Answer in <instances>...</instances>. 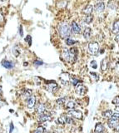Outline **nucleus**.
Segmentation results:
<instances>
[{"instance_id": "f257e3e1", "label": "nucleus", "mask_w": 119, "mask_h": 133, "mask_svg": "<svg viewBox=\"0 0 119 133\" xmlns=\"http://www.w3.org/2000/svg\"><path fill=\"white\" fill-rule=\"evenodd\" d=\"M58 33L62 38H67L71 35V28L67 23H61L58 25Z\"/></svg>"}, {"instance_id": "f03ea898", "label": "nucleus", "mask_w": 119, "mask_h": 133, "mask_svg": "<svg viewBox=\"0 0 119 133\" xmlns=\"http://www.w3.org/2000/svg\"><path fill=\"white\" fill-rule=\"evenodd\" d=\"M118 120H119V115L118 113H115L114 115L112 114V116L108 119V126L110 128L115 129L118 127Z\"/></svg>"}, {"instance_id": "7ed1b4c3", "label": "nucleus", "mask_w": 119, "mask_h": 133, "mask_svg": "<svg viewBox=\"0 0 119 133\" xmlns=\"http://www.w3.org/2000/svg\"><path fill=\"white\" fill-rule=\"evenodd\" d=\"M88 52L93 55H96L98 53L99 50V45L97 42H91L88 43Z\"/></svg>"}, {"instance_id": "20e7f679", "label": "nucleus", "mask_w": 119, "mask_h": 133, "mask_svg": "<svg viewBox=\"0 0 119 133\" xmlns=\"http://www.w3.org/2000/svg\"><path fill=\"white\" fill-rule=\"evenodd\" d=\"M78 57V49L76 47H73L69 50V62L73 63L76 62Z\"/></svg>"}, {"instance_id": "39448f33", "label": "nucleus", "mask_w": 119, "mask_h": 133, "mask_svg": "<svg viewBox=\"0 0 119 133\" xmlns=\"http://www.w3.org/2000/svg\"><path fill=\"white\" fill-rule=\"evenodd\" d=\"M88 92L87 87L85 86H83L82 84H78L76 85V88H75V92L79 96H83L85 95Z\"/></svg>"}, {"instance_id": "423d86ee", "label": "nucleus", "mask_w": 119, "mask_h": 133, "mask_svg": "<svg viewBox=\"0 0 119 133\" xmlns=\"http://www.w3.org/2000/svg\"><path fill=\"white\" fill-rule=\"evenodd\" d=\"M68 116H70L72 118H75V119H82V113L81 111L79 110H72L69 111L67 112Z\"/></svg>"}, {"instance_id": "0eeeda50", "label": "nucleus", "mask_w": 119, "mask_h": 133, "mask_svg": "<svg viewBox=\"0 0 119 133\" xmlns=\"http://www.w3.org/2000/svg\"><path fill=\"white\" fill-rule=\"evenodd\" d=\"M37 120H38V122H47V121L51 120V116H50L49 113L43 112L42 114H39V116L38 117Z\"/></svg>"}, {"instance_id": "6e6552de", "label": "nucleus", "mask_w": 119, "mask_h": 133, "mask_svg": "<svg viewBox=\"0 0 119 133\" xmlns=\"http://www.w3.org/2000/svg\"><path fill=\"white\" fill-rule=\"evenodd\" d=\"M70 74L67 73V72H62L60 75V80L64 85H67V84L70 81Z\"/></svg>"}, {"instance_id": "1a4fd4ad", "label": "nucleus", "mask_w": 119, "mask_h": 133, "mask_svg": "<svg viewBox=\"0 0 119 133\" xmlns=\"http://www.w3.org/2000/svg\"><path fill=\"white\" fill-rule=\"evenodd\" d=\"M94 9L95 11L97 12V13H103V12L104 11V9H105V4H104L103 2H98L96 4H95L94 6Z\"/></svg>"}, {"instance_id": "9d476101", "label": "nucleus", "mask_w": 119, "mask_h": 133, "mask_svg": "<svg viewBox=\"0 0 119 133\" xmlns=\"http://www.w3.org/2000/svg\"><path fill=\"white\" fill-rule=\"evenodd\" d=\"M71 31H73L76 34H78V33L81 32V28H80V26L77 22H73L71 24Z\"/></svg>"}, {"instance_id": "9b49d317", "label": "nucleus", "mask_w": 119, "mask_h": 133, "mask_svg": "<svg viewBox=\"0 0 119 133\" xmlns=\"http://www.w3.org/2000/svg\"><path fill=\"white\" fill-rule=\"evenodd\" d=\"M36 104V97L35 96H30L27 101V106L28 108H32Z\"/></svg>"}, {"instance_id": "f8f14e48", "label": "nucleus", "mask_w": 119, "mask_h": 133, "mask_svg": "<svg viewBox=\"0 0 119 133\" xmlns=\"http://www.w3.org/2000/svg\"><path fill=\"white\" fill-rule=\"evenodd\" d=\"M47 89L49 91V92H55L56 90L58 89V84L54 82V81H51L47 85Z\"/></svg>"}, {"instance_id": "ddd939ff", "label": "nucleus", "mask_w": 119, "mask_h": 133, "mask_svg": "<svg viewBox=\"0 0 119 133\" xmlns=\"http://www.w3.org/2000/svg\"><path fill=\"white\" fill-rule=\"evenodd\" d=\"M93 7L92 5H87L86 7L83 8L82 10V13H84L85 15H91L92 13H93Z\"/></svg>"}, {"instance_id": "4468645a", "label": "nucleus", "mask_w": 119, "mask_h": 133, "mask_svg": "<svg viewBox=\"0 0 119 133\" xmlns=\"http://www.w3.org/2000/svg\"><path fill=\"white\" fill-rule=\"evenodd\" d=\"M83 37H84L85 39H90L91 37H92V29L90 28H85L84 32H83Z\"/></svg>"}, {"instance_id": "2eb2a0df", "label": "nucleus", "mask_w": 119, "mask_h": 133, "mask_svg": "<svg viewBox=\"0 0 119 133\" xmlns=\"http://www.w3.org/2000/svg\"><path fill=\"white\" fill-rule=\"evenodd\" d=\"M2 65L4 66L5 68H8V69H11L13 68L14 64L12 62L10 61H6V60H4V61L2 62Z\"/></svg>"}, {"instance_id": "dca6fc26", "label": "nucleus", "mask_w": 119, "mask_h": 133, "mask_svg": "<svg viewBox=\"0 0 119 133\" xmlns=\"http://www.w3.org/2000/svg\"><path fill=\"white\" fill-rule=\"evenodd\" d=\"M104 131V126L102 123H97L95 126V132L96 133H102Z\"/></svg>"}, {"instance_id": "f3484780", "label": "nucleus", "mask_w": 119, "mask_h": 133, "mask_svg": "<svg viewBox=\"0 0 119 133\" xmlns=\"http://www.w3.org/2000/svg\"><path fill=\"white\" fill-rule=\"evenodd\" d=\"M62 57L66 62H69V50L68 49H63L62 53Z\"/></svg>"}, {"instance_id": "a211bd4d", "label": "nucleus", "mask_w": 119, "mask_h": 133, "mask_svg": "<svg viewBox=\"0 0 119 133\" xmlns=\"http://www.w3.org/2000/svg\"><path fill=\"white\" fill-rule=\"evenodd\" d=\"M101 69L102 71H106L108 69V58H103L101 62Z\"/></svg>"}, {"instance_id": "6ab92c4d", "label": "nucleus", "mask_w": 119, "mask_h": 133, "mask_svg": "<svg viewBox=\"0 0 119 133\" xmlns=\"http://www.w3.org/2000/svg\"><path fill=\"white\" fill-rule=\"evenodd\" d=\"M76 107H77V104H76V102L74 101H69V102H67V103L66 104V108H67V109L73 110Z\"/></svg>"}, {"instance_id": "aec40b11", "label": "nucleus", "mask_w": 119, "mask_h": 133, "mask_svg": "<svg viewBox=\"0 0 119 133\" xmlns=\"http://www.w3.org/2000/svg\"><path fill=\"white\" fill-rule=\"evenodd\" d=\"M112 32L115 33L116 35H118L119 32V22L118 21H116L113 23V27H112Z\"/></svg>"}, {"instance_id": "412c9836", "label": "nucleus", "mask_w": 119, "mask_h": 133, "mask_svg": "<svg viewBox=\"0 0 119 133\" xmlns=\"http://www.w3.org/2000/svg\"><path fill=\"white\" fill-rule=\"evenodd\" d=\"M112 114H113V113H112V111L111 110H107V111H104L102 115H103V117H104V118L109 119L110 117L112 116Z\"/></svg>"}, {"instance_id": "4be33fe9", "label": "nucleus", "mask_w": 119, "mask_h": 133, "mask_svg": "<svg viewBox=\"0 0 119 133\" xmlns=\"http://www.w3.org/2000/svg\"><path fill=\"white\" fill-rule=\"evenodd\" d=\"M37 112L39 113V114H42L43 112H45V106L43 104H39L38 106V108H37Z\"/></svg>"}, {"instance_id": "5701e85b", "label": "nucleus", "mask_w": 119, "mask_h": 133, "mask_svg": "<svg viewBox=\"0 0 119 133\" xmlns=\"http://www.w3.org/2000/svg\"><path fill=\"white\" fill-rule=\"evenodd\" d=\"M93 17L92 16V15H88V16L85 18L84 23H87V24H90L92 22H93Z\"/></svg>"}, {"instance_id": "b1692460", "label": "nucleus", "mask_w": 119, "mask_h": 133, "mask_svg": "<svg viewBox=\"0 0 119 133\" xmlns=\"http://www.w3.org/2000/svg\"><path fill=\"white\" fill-rule=\"evenodd\" d=\"M64 121H65V123H67V124H70V125H73V124H75L74 123V120L73 118H72V117H64Z\"/></svg>"}, {"instance_id": "393cba45", "label": "nucleus", "mask_w": 119, "mask_h": 133, "mask_svg": "<svg viewBox=\"0 0 119 133\" xmlns=\"http://www.w3.org/2000/svg\"><path fill=\"white\" fill-rule=\"evenodd\" d=\"M71 81V83H72L73 86H76V85H78V84L80 82V80H78V78H76V77H70V81Z\"/></svg>"}, {"instance_id": "a878e982", "label": "nucleus", "mask_w": 119, "mask_h": 133, "mask_svg": "<svg viewBox=\"0 0 119 133\" xmlns=\"http://www.w3.org/2000/svg\"><path fill=\"white\" fill-rule=\"evenodd\" d=\"M65 42H66V44L68 45V46H72V45L76 43V41L75 40H73V39H71L69 38H66V41H65Z\"/></svg>"}, {"instance_id": "bb28decb", "label": "nucleus", "mask_w": 119, "mask_h": 133, "mask_svg": "<svg viewBox=\"0 0 119 133\" xmlns=\"http://www.w3.org/2000/svg\"><path fill=\"white\" fill-rule=\"evenodd\" d=\"M56 122H57L58 125H64L65 124V121H64V117H58V118L56 120Z\"/></svg>"}, {"instance_id": "cd10ccee", "label": "nucleus", "mask_w": 119, "mask_h": 133, "mask_svg": "<svg viewBox=\"0 0 119 133\" xmlns=\"http://www.w3.org/2000/svg\"><path fill=\"white\" fill-rule=\"evenodd\" d=\"M90 75L94 78L95 81H98L99 80V75L97 73H96V72H90Z\"/></svg>"}, {"instance_id": "c85d7f7f", "label": "nucleus", "mask_w": 119, "mask_h": 133, "mask_svg": "<svg viewBox=\"0 0 119 133\" xmlns=\"http://www.w3.org/2000/svg\"><path fill=\"white\" fill-rule=\"evenodd\" d=\"M65 102H66V99H65L64 97H61V98H58L57 100V103L58 105H62L65 103Z\"/></svg>"}, {"instance_id": "c756f323", "label": "nucleus", "mask_w": 119, "mask_h": 133, "mask_svg": "<svg viewBox=\"0 0 119 133\" xmlns=\"http://www.w3.org/2000/svg\"><path fill=\"white\" fill-rule=\"evenodd\" d=\"M44 132V128L43 126H38L36 129V131H34V133H43Z\"/></svg>"}, {"instance_id": "7c9ffc66", "label": "nucleus", "mask_w": 119, "mask_h": 133, "mask_svg": "<svg viewBox=\"0 0 119 133\" xmlns=\"http://www.w3.org/2000/svg\"><path fill=\"white\" fill-rule=\"evenodd\" d=\"M23 95H24L25 97H29L30 96H32V91L31 90H26Z\"/></svg>"}, {"instance_id": "2f4dec72", "label": "nucleus", "mask_w": 119, "mask_h": 133, "mask_svg": "<svg viewBox=\"0 0 119 133\" xmlns=\"http://www.w3.org/2000/svg\"><path fill=\"white\" fill-rule=\"evenodd\" d=\"M25 41L27 42V43H28V44H29V46H31V44H32V38H31V36L30 35H28L26 37V38H25Z\"/></svg>"}, {"instance_id": "473e14b6", "label": "nucleus", "mask_w": 119, "mask_h": 133, "mask_svg": "<svg viewBox=\"0 0 119 133\" xmlns=\"http://www.w3.org/2000/svg\"><path fill=\"white\" fill-rule=\"evenodd\" d=\"M118 102H119V97H118V96H116L115 99L112 100V103L115 104L117 107H118Z\"/></svg>"}, {"instance_id": "72a5a7b5", "label": "nucleus", "mask_w": 119, "mask_h": 133, "mask_svg": "<svg viewBox=\"0 0 119 133\" xmlns=\"http://www.w3.org/2000/svg\"><path fill=\"white\" fill-rule=\"evenodd\" d=\"M91 66H92V68H94V69H96L97 68V62L96 61H92L91 62Z\"/></svg>"}, {"instance_id": "f704fd0d", "label": "nucleus", "mask_w": 119, "mask_h": 133, "mask_svg": "<svg viewBox=\"0 0 119 133\" xmlns=\"http://www.w3.org/2000/svg\"><path fill=\"white\" fill-rule=\"evenodd\" d=\"M34 64H36L38 66H40V65H43V62L42 61H39V60H37V61L34 62Z\"/></svg>"}, {"instance_id": "c9c22d12", "label": "nucleus", "mask_w": 119, "mask_h": 133, "mask_svg": "<svg viewBox=\"0 0 119 133\" xmlns=\"http://www.w3.org/2000/svg\"><path fill=\"white\" fill-rule=\"evenodd\" d=\"M19 33H20V36H21V37H23V27H22V26L19 27Z\"/></svg>"}, {"instance_id": "e433bc0d", "label": "nucleus", "mask_w": 119, "mask_h": 133, "mask_svg": "<svg viewBox=\"0 0 119 133\" xmlns=\"http://www.w3.org/2000/svg\"><path fill=\"white\" fill-rule=\"evenodd\" d=\"M4 21V16L2 15V13H0V23H2Z\"/></svg>"}, {"instance_id": "4c0bfd02", "label": "nucleus", "mask_w": 119, "mask_h": 133, "mask_svg": "<svg viewBox=\"0 0 119 133\" xmlns=\"http://www.w3.org/2000/svg\"><path fill=\"white\" fill-rule=\"evenodd\" d=\"M118 38H119V36L116 35V42H117V43H118Z\"/></svg>"}, {"instance_id": "58836bf2", "label": "nucleus", "mask_w": 119, "mask_h": 133, "mask_svg": "<svg viewBox=\"0 0 119 133\" xmlns=\"http://www.w3.org/2000/svg\"><path fill=\"white\" fill-rule=\"evenodd\" d=\"M1 93H2V87H0V94H1Z\"/></svg>"}, {"instance_id": "ea45409f", "label": "nucleus", "mask_w": 119, "mask_h": 133, "mask_svg": "<svg viewBox=\"0 0 119 133\" xmlns=\"http://www.w3.org/2000/svg\"><path fill=\"white\" fill-rule=\"evenodd\" d=\"M2 1H6V0H2Z\"/></svg>"}]
</instances>
